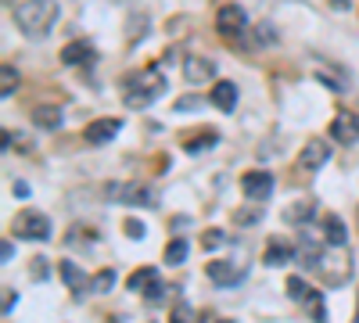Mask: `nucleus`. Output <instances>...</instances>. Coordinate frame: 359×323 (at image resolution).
<instances>
[{"label": "nucleus", "instance_id": "nucleus-17", "mask_svg": "<svg viewBox=\"0 0 359 323\" xmlns=\"http://www.w3.org/2000/svg\"><path fill=\"white\" fill-rule=\"evenodd\" d=\"M291 259H294V248L284 245V241H269V245H266V255H262L266 266H287Z\"/></svg>", "mask_w": 359, "mask_h": 323}, {"label": "nucleus", "instance_id": "nucleus-6", "mask_svg": "<svg viewBox=\"0 0 359 323\" xmlns=\"http://www.w3.org/2000/svg\"><path fill=\"white\" fill-rule=\"evenodd\" d=\"M287 298L294 305H302L309 312V319H323V295L313 291L302 277H287Z\"/></svg>", "mask_w": 359, "mask_h": 323}, {"label": "nucleus", "instance_id": "nucleus-12", "mask_svg": "<svg viewBox=\"0 0 359 323\" xmlns=\"http://www.w3.org/2000/svg\"><path fill=\"white\" fill-rule=\"evenodd\" d=\"M327 162H331V144H327V140H309L306 144V148H302V158H298V165H302V169H320V165H327Z\"/></svg>", "mask_w": 359, "mask_h": 323}, {"label": "nucleus", "instance_id": "nucleus-2", "mask_svg": "<svg viewBox=\"0 0 359 323\" xmlns=\"http://www.w3.org/2000/svg\"><path fill=\"white\" fill-rule=\"evenodd\" d=\"M165 94V76L158 69H147V72H137L126 79V94H123V104L130 111H140L147 104H155L158 97Z\"/></svg>", "mask_w": 359, "mask_h": 323}, {"label": "nucleus", "instance_id": "nucleus-27", "mask_svg": "<svg viewBox=\"0 0 359 323\" xmlns=\"http://www.w3.org/2000/svg\"><path fill=\"white\" fill-rule=\"evenodd\" d=\"M144 302H147V305H155V302H165V284H162V280H155L151 287L144 291Z\"/></svg>", "mask_w": 359, "mask_h": 323}, {"label": "nucleus", "instance_id": "nucleus-32", "mask_svg": "<svg viewBox=\"0 0 359 323\" xmlns=\"http://www.w3.org/2000/svg\"><path fill=\"white\" fill-rule=\"evenodd\" d=\"M33 277H47V259H36V266H33Z\"/></svg>", "mask_w": 359, "mask_h": 323}, {"label": "nucleus", "instance_id": "nucleus-29", "mask_svg": "<svg viewBox=\"0 0 359 323\" xmlns=\"http://www.w3.org/2000/svg\"><path fill=\"white\" fill-rule=\"evenodd\" d=\"M15 302H18V295L11 287H4V316H11V309H15Z\"/></svg>", "mask_w": 359, "mask_h": 323}, {"label": "nucleus", "instance_id": "nucleus-16", "mask_svg": "<svg viewBox=\"0 0 359 323\" xmlns=\"http://www.w3.org/2000/svg\"><path fill=\"white\" fill-rule=\"evenodd\" d=\"M208 101H212L219 111H233L237 108V86L230 79H216L212 86V94H208Z\"/></svg>", "mask_w": 359, "mask_h": 323}, {"label": "nucleus", "instance_id": "nucleus-20", "mask_svg": "<svg viewBox=\"0 0 359 323\" xmlns=\"http://www.w3.org/2000/svg\"><path fill=\"white\" fill-rule=\"evenodd\" d=\"M33 123L40 126V130H62V108H54V104H40L36 111H33Z\"/></svg>", "mask_w": 359, "mask_h": 323}, {"label": "nucleus", "instance_id": "nucleus-25", "mask_svg": "<svg viewBox=\"0 0 359 323\" xmlns=\"http://www.w3.org/2000/svg\"><path fill=\"white\" fill-rule=\"evenodd\" d=\"M111 284H115V270H101L94 280H90V291H94V295H104V291H111Z\"/></svg>", "mask_w": 359, "mask_h": 323}, {"label": "nucleus", "instance_id": "nucleus-10", "mask_svg": "<svg viewBox=\"0 0 359 323\" xmlns=\"http://www.w3.org/2000/svg\"><path fill=\"white\" fill-rule=\"evenodd\" d=\"M184 79H187L191 86L212 83V79H216V62H212V57H201V54L184 57Z\"/></svg>", "mask_w": 359, "mask_h": 323}, {"label": "nucleus", "instance_id": "nucleus-23", "mask_svg": "<svg viewBox=\"0 0 359 323\" xmlns=\"http://www.w3.org/2000/svg\"><path fill=\"white\" fill-rule=\"evenodd\" d=\"M15 90H18V72L11 65H4L0 69V97H11Z\"/></svg>", "mask_w": 359, "mask_h": 323}, {"label": "nucleus", "instance_id": "nucleus-30", "mask_svg": "<svg viewBox=\"0 0 359 323\" xmlns=\"http://www.w3.org/2000/svg\"><path fill=\"white\" fill-rule=\"evenodd\" d=\"M198 104H201V101H198V97H180V101H176V111H187V108H191V111H194V108H198Z\"/></svg>", "mask_w": 359, "mask_h": 323}, {"label": "nucleus", "instance_id": "nucleus-21", "mask_svg": "<svg viewBox=\"0 0 359 323\" xmlns=\"http://www.w3.org/2000/svg\"><path fill=\"white\" fill-rule=\"evenodd\" d=\"M216 133L212 130H205V133H194V137H184V151H191V155H198V151H205V148H216Z\"/></svg>", "mask_w": 359, "mask_h": 323}, {"label": "nucleus", "instance_id": "nucleus-4", "mask_svg": "<svg viewBox=\"0 0 359 323\" xmlns=\"http://www.w3.org/2000/svg\"><path fill=\"white\" fill-rule=\"evenodd\" d=\"M316 270L323 273V280L331 284V287L345 284V280L352 277V262H348V255H345V245H334V252L323 248V255H320V262H316Z\"/></svg>", "mask_w": 359, "mask_h": 323}, {"label": "nucleus", "instance_id": "nucleus-1", "mask_svg": "<svg viewBox=\"0 0 359 323\" xmlns=\"http://www.w3.org/2000/svg\"><path fill=\"white\" fill-rule=\"evenodd\" d=\"M54 18H57V4H54V0H22V4L15 8V25L22 29L29 40L47 36V29L54 25Z\"/></svg>", "mask_w": 359, "mask_h": 323}, {"label": "nucleus", "instance_id": "nucleus-24", "mask_svg": "<svg viewBox=\"0 0 359 323\" xmlns=\"http://www.w3.org/2000/svg\"><path fill=\"white\" fill-rule=\"evenodd\" d=\"M184 259H187V241H169V248H165V262L169 266H184Z\"/></svg>", "mask_w": 359, "mask_h": 323}, {"label": "nucleus", "instance_id": "nucleus-22", "mask_svg": "<svg viewBox=\"0 0 359 323\" xmlns=\"http://www.w3.org/2000/svg\"><path fill=\"white\" fill-rule=\"evenodd\" d=\"M155 280H158V270H155V266H144V270L130 273V291H147Z\"/></svg>", "mask_w": 359, "mask_h": 323}, {"label": "nucleus", "instance_id": "nucleus-7", "mask_svg": "<svg viewBox=\"0 0 359 323\" xmlns=\"http://www.w3.org/2000/svg\"><path fill=\"white\" fill-rule=\"evenodd\" d=\"M273 187H277V180H273V172H266V169H252V172L241 176V191H245V198H252V201L273 198Z\"/></svg>", "mask_w": 359, "mask_h": 323}, {"label": "nucleus", "instance_id": "nucleus-18", "mask_svg": "<svg viewBox=\"0 0 359 323\" xmlns=\"http://www.w3.org/2000/svg\"><path fill=\"white\" fill-rule=\"evenodd\" d=\"M313 216H316V205H313L309 198H302V201H291L287 209H284V219H287V223H302V226H306Z\"/></svg>", "mask_w": 359, "mask_h": 323}, {"label": "nucleus", "instance_id": "nucleus-3", "mask_svg": "<svg viewBox=\"0 0 359 323\" xmlns=\"http://www.w3.org/2000/svg\"><path fill=\"white\" fill-rule=\"evenodd\" d=\"M11 233L22 241H47L50 238V219L36 209H22L11 223Z\"/></svg>", "mask_w": 359, "mask_h": 323}, {"label": "nucleus", "instance_id": "nucleus-34", "mask_svg": "<svg viewBox=\"0 0 359 323\" xmlns=\"http://www.w3.org/2000/svg\"><path fill=\"white\" fill-rule=\"evenodd\" d=\"M4 4H11V8H15V0H4Z\"/></svg>", "mask_w": 359, "mask_h": 323}, {"label": "nucleus", "instance_id": "nucleus-19", "mask_svg": "<svg viewBox=\"0 0 359 323\" xmlns=\"http://www.w3.org/2000/svg\"><path fill=\"white\" fill-rule=\"evenodd\" d=\"M323 241L331 245V248L348 241V233H345V223H341V216H327V219H323Z\"/></svg>", "mask_w": 359, "mask_h": 323}, {"label": "nucleus", "instance_id": "nucleus-5", "mask_svg": "<svg viewBox=\"0 0 359 323\" xmlns=\"http://www.w3.org/2000/svg\"><path fill=\"white\" fill-rule=\"evenodd\" d=\"M104 194L118 205H140V209H155V187H147V184H108Z\"/></svg>", "mask_w": 359, "mask_h": 323}, {"label": "nucleus", "instance_id": "nucleus-15", "mask_svg": "<svg viewBox=\"0 0 359 323\" xmlns=\"http://www.w3.org/2000/svg\"><path fill=\"white\" fill-rule=\"evenodd\" d=\"M118 130H123V123H118V119H97V123H90V126L83 130V137H86L90 144H108V140L118 137Z\"/></svg>", "mask_w": 359, "mask_h": 323}, {"label": "nucleus", "instance_id": "nucleus-28", "mask_svg": "<svg viewBox=\"0 0 359 323\" xmlns=\"http://www.w3.org/2000/svg\"><path fill=\"white\" fill-rule=\"evenodd\" d=\"M126 238H133V241L144 238V223L140 219H126Z\"/></svg>", "mask_w": 359, "mask_h": 323}, {"label": "nucleus", "instance_id": "nucleus-33", "mask_svg": "<svg viewBox=\"0 0 359 323\" xmlns=\"http://www.w3.org/2000/svg\"><path fill=\"white\" fill-rule=\"evenodd\" d=\"M331 8H338V11H348V0H331Z\"/></svg>", "mask_w": 359, "mask_h": 323}, {"label": "nucleus", "instance_id": "nucleus-9", "mask_svg": "<svg viewBox=\"0 0 359 323\" xmlns=\"http://www.w3.org/2000/svg\"><path fill=\"white\" fill-rule=\"evenodd\" d=\"M245 25H248V15H245V8H237V4H223L219 11H216V29L226 36V40H233L237 33H245Z\"/></svg>", "mask_w": 359, "mask_h": 323}, {"label": "nucleus", "instance_id": "nucleus-13", "mask_svg": "<svg viewBox=\"0 0 359 323\" xmlns=\"http://www.w3.org/2000/svg\"><path fill=\"white\" fill-rule=\"evenodd\" d=\"M62 62L65 65H90V62H97V50H94V43H90V40H72L62 50Z\"/></svg>", "mask_w": 359, "mask_h": 323}, {"label": "nucleus", "instance_id": "nucleus-8", "mask_svg": "<svg viewBox=\"0 0 359 323\" xmlns=\"http://www.w3.org/2000/svg\"><path fill=\"white\" fill-rule=\"evenodd\" d=\"M205 273H208V280L219 284V287H233V284H241V280H245V266H241V262H230V259L208 262Z\"/></svg>", "mask_w": 359, "mask_h": 323}, {"label": "nucleus", "instance_id": "nucleus-14", "mask_svg": "<svg viewBox=\"0 0 359 323\" xmlns=\"http://www.w3.org/2000/svg\"><path fill=\"white\" fill-rule=\"evenodd\" d=\"M57 270H62V280H65V287L72 291L76 298H83L86 291H90V280H94V277H86V273L76 266V262H62Z\"/></svg>", "mask_w": 359, "mask_h": 323}, {"label": "nucleus", "instance_id": "nucleus-26", "mask_svg": "<svg viewBox=\"0 0 359 323\" xmlns=\"http://www.w3.org/2000/svg\"><path fill=\"white\" fill-rule=\"evenodd\" d=\"M230 238H226V233L223 230H205V238H201V248L205 252H212V248H223Z\"/></svg>", "mask_w": 359, "mask_h": 323}, {"label": "nucleus", "instance_id": "nucleus-11", "mask_svg": "<svg viewBox=\"0 0 359 323\" xmlns=\"http://www.w3.org/2000/svg\"><path fill=\"white\" fill-rule=\"evenodd\" d=\"M331 140L334 144H359V115L352 111H338L334 119H331Z\"/></svg>", "mask_w": 359, "mask_h": 323}, {"label": "nucleus", "instance_id": "nucleus-31", "mask_svg": "<svg viewBox=\"0 0 359 323\" xmlns=\"http://www.w3.org/2000/svg\"><path fill=\"white\" fill-rule=\"evenodd\" d=\"M233 219H237V223H259V212H245V209H241V212H233Z\"/></svg>", "mask_w": 359, "mask_h": 323}]
</instances>
